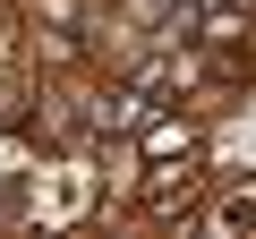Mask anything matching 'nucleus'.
Wrapping results in <instances>:
<instances>
[{"label":"nucleus","instance_id":"obj_1","mask_svg":"<svg viewBox=\"0 0 256 239\" xmlns=\"http://www.w3.org/2000/svg\"><path fill=\"white\" fill-rule=\"evenodd\" d=\"M162 102L137 86V77H120V86H102L94 102H86V120H94V137H128V128H146V120H154Z\"/></svg>","mask_w":256,"mask_h":239},{"label":"nucleus","instance_id":"obj_2","mask_svg":"<svg viewBox=\"0 0 256 239\" xmlns=\"http://www.w3.org/2000/svg\"><path fill=\"white\" fill-rule=\"evenodd\" d=\"M137 154H146V162H171V154H196V128H188V111H154L146 128H137Z\"/></svg>","mask_w":256,"mask_h":239},{"label":"nucleus","instance_id":"obj_4","mask_svg":"<svg viewBox=\"0 0 256 239\" xmlns=\"http://www.w3.org/2000/svg\"><path fill=\"white\" fill-rule=\"evenodd\" d=\"M214 222H222V230H248V222H256V196H239V205H222Z\"/></svg>","mask_w":256,"mask_h":239},{"label":"nucleus","instance_id":"obj_3","mask_svg":"<svg viewBox=\"0 0 256 239\" xmlns=\"http://www.w3.org/2000/svg\"><path fill=\"white\" fill-rule=\"evenodd\" d=\"M188 205H196V171H180V180L154 171L146 180V214H188Z\"/></svg>","mask_w":256,"mask_h":239}]
</instances>
